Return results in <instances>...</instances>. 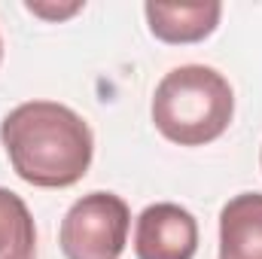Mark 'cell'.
Wrapping results in <instances>:
<instances>
[{
	"mask_svg": "<svg viewBox=\"0 0 262 259\" xmlns=\"http://www.w3.org/2000/svg\"><path fill=\"white\" fill-rule=\"evenodd\" d=\"M12 171L40 189H67L89 174L95 137L89 122L58 101H25L0 122Z\"/></svg>",
	"mask_w": 262,
	"mask_h": 259,
	"instance_id": "obj_1",
	"label": "cell"
},
{
	"mask_svg": "<svg viewBox=\"0 0 262 259\" xmlns=\"http://www.w3.org/2000/svg\"><path fill=\"white\" fill-rule=\"evenodd\" d=\"M235 95L229 79L204 64H183L165 73L152 95V122L159 134L180 146H204L229 128Z\"/></svg>",
	"mask_w": 262,
	"mask_h": 259,
	"instance_id": "obj_2",
	"label": "cell"
},
{
	"mask_svg": "<svg viewBox=\"0 0 262 259\" xmlns=\"http://www.w3.org/2000/svg\"><path fill=\"white\" fill-rule=\"evenodd\" d=\"M131 213L116 192H89L70 204L58 244L67 259H119L128 241Z\"/></svg>",
	"mask_w": 262,
	"mask_h": 259,
	"instance_id": "obj_3",
	"label": "cell"
},
{
	"mask_svg": "<svg viewBox=\"0 0 262 259\" xmlns=\"http://www.w3.org/2000/svg\"><path fill=\"white\" fill-rule=\"evenodd\" d=\"M198 250L195 217L171 201L149 204L134 226L137 259H192Z\"/></svg>",
	"mask_w": 262,
	"mask_h": 259,
	"instance_id": "obj_4",
	"label": "cell"
},
{
	"mask_svg": "<svg viewBox=\"0 0 262 259\" xmlns=\"http://www.w3.org/2000/svg\"><path fill=\"white\" fill-rule=\"evenodd\" d=\"M149 31L156 40L183 46V43H198L210 37L220 25L223 6L216 0L207 3H146L143 6Z\"/></svg>",
	"mask_w": 262,
	"mask_h": 259,
	"instance_id": "obj_5",
	"label": "cell"
},
{
	"mask_svg": "<svg viewBox=\"0 0 262 259\" xmlns=\"http://www.w3.org/2000/svg\"><path fill=\"white\" fill-rule=\"evenodd\" d=\"M220 259H262V192L235 195L220 210Z\"/></svg>",
	"mask_w": 262,
	"mask_h": 259,
	"instance_id": "obj_6",
	"label": "cell"
},
{
	"mask_svg": "<svg viewBox=\"0 0 262 259\" xmlns=\"http://www.w3.org/2000/svg\"><path fill=\"white\" fill-rule=\"evenodd\" d=\"M37 229L21 195L0 186V259H34Z\"/></svg>",
	"mask_w": 262,
	"mask_h": 259,
	"instance_id": "obj_7",
	"label": "cell"
},
{
	"mask_svg": "<svg viewBox=\"0 0 262 259\" xmlns=\"http://www.w3.org/2000/svg\"><path fill=\"white\" fill-rule=\"evenodd\" d=\"M82 3H70V6H43V3H28V12L43 15V18H67L73 12H79Z\"/></svg>",
	"mask_w": 262,
	"mask_h": 259,
	"instance_id": "obj_8",
	"label": "cell"
},
{
	"mask_svg": "<svg viewBox=\"0 0 262 259\" xmlns=\"http://www.w3.org/2000/svg\"><path fill=\"white\" fill-rule=\"evenodd\" d=\"M0 61H3V40H0Z\"/></svg>",
	"mask_w": 262,
	"mask_h": 259,
	"instance_id": "obj_9",
	"label": "cell"
},
{
	"mask_svg": "<svg viewBox=\"0 0 262 259\" xmlns=\"http://www.w3.org/2000/svg\"><path fill=\"white\" fill-rule=\"evenodd\" d=\"M259 165H262V156H259Z\"/></svg>",
	"mask_w": 262,
	"mask_h": 259,
	"instance_id": "obj_10",
	"label": "cell"
}]
</instances>
